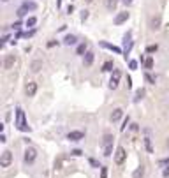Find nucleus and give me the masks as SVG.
<instances>
[{
    "label": "nucleus",
    "instance_id": "f257e3e1",
    "mask_svg": "<svg viewBox=\"0 0 169 178\" xmlns=\"http://www.w3.org/2000/svg\"><path fill=\"white\" fill-rule=\"evenodd\" d=\"M16 127L21 132H30V127H28V123L25 120V111L21 109V108L16 109Z\"/></svg>",
    "mask_w": 169,
    "mask_h": 178
},
{
    "label": "nucleus",
    "instance_id": "f03ea898",
    "mask_svg": "<svg viewBox=\"0 0 169 178\" xmlns=\"http://www.w3.org/2000/svg\"><path fill=\"white\" fill-rule=\"evenodd\" d=\"M113 134H104V138H102V150H104V155L106 157H109V155L113 153Z\"/></svg>",
    "mask_w": 169,
    "mask_h": 178
},
{
    "label": "nucleus",
    "instance_id": "7ed1b4c3",
    "mask_svg": "<svg viewBox=\"0 0 169 178\" xmlns=\"http://www.w3.org/2000/svg\"><path fill=\"white\" fill-rule=\"evenodd\" d=\"M35 159H37V150H35L34 146H27L25 152H23V161H25L27 164H32Z\"/></svg>",
    "mask_w": 169,
    "mask_h": 178
},
{
    "label": "nucleus",
    "instance_id": "20e7f679",
    "mask_svg": "<svg viewBox=\"0 0 169 178\" xmlns=\"http://www.w3.org/2000/svg\"><path fill=\"white\" fill-rule=\"evenodd\" d=\"M131 32H127L125 35H123V57H125V60H127V55L131 53V50H132V46H134V42L131 41Z\"/></svg>",
    "mask_w": 169,
    "mask_h": 178
},
{
    "label": "nucleus",
    "instance_id": "39448f33",
    "mask_svg": "<svg viewBox=\"0 0 169 178\" xmlns=\"http://www.w3.org/2000/svg\"><path fill=\"white\" fill-rule=\"evenodd\" d=\"M125 159H127L125 148H123V146H118V148H116V152H115V162H116L118 166H122V164L125 162Z\"/></svg>",
    "mask_w": 169,
    "mask_h": 178
},
{
    "label": "nucleus",
    "instance_id": "423d86ee",
    "mask_svg": "<svg viewBox=\"0 0 169 178\" xmlns=\"http://www.w3.org/2000/svg\"><path fill=\"white\" fill-rule=\"evenodd\" d=\"M120 76H122V72H120L118 69H115L113 74H111V79H109V88H111V90H116V88H118V85H120Z\"/></svg>",
    "mask_w": 169,
    "mask_h": 178
},
{
    "label": "nucleus",
    "instance_id": "0eeeda50",
    "mask_svg": "<svg viewBox=\"0 0 169 178\" xmlns=\"http://www.w3.org/2000/svg\"><path fill=\"white\" fill-rule=\"evenodd\" d=\"M11 162H12V153H11L9 150L2 152V157H0V166H2V168H9Z\"/></svg>",
    "mask_w": 169,
    "mask_h": 178
},
{
    "label": "nucleus",
    "instance_id": "6e6552de",
    "mask_svg": "<svg viewBox=\"0 0 169 178\" xmlns=\"http://www.w3.org/2000/svg\"><path fill=\"white\" fill-rule=\"evenodd\" d=\"M67 139L69 141H81V139H84V132L83 130H71L67 134Z\"/></svg>",
    "mask_w": 169,
    "mask_h": 178
},
{
    "label": "nucleus",
    "instance_id": "1a4fd4ad",
    "mask_svg": "<svg viewBox=\"0 0 169 178\" xmlns=\"http://www.w3.org/2000/svg\"><path fill=\"white\" fill-rule=\"evenodd\" d=\"M25 94H27V97H34V95L37 94V83H35V81H28V83H27Z\"/></svg>",
    "mask_w": 169,
    "mask_h": 178
},
{
    "label": "nucleus",
    "instance_id": "9d476101",
    "mask_svg": "<svg viewBox=\"0 0 169 178\" xmlns=\"http://www.w3.org/2000/svg\"><path fill=\"white\" fill-rule=\"evenodd\" d=\"M129 16H131V14L127 12V11H125V12H118V14L115 16V25H122V23H125V21L129 19Z\"/></svg>",
    "mask_w": 169,
    "mask_h": 178
},
{
    "label": "nucleus",
    "instance_id": "9b49d317",
    "mask_svg": "<svg viewBox=\"0 0 169 178\" xmlns=\"http://www.w3.org/2000/svg\"><path fill=\"white\" fill-rule=\"evenodd\" d=\"M160 16L157 14V16H152V19H150V30H159L160 28Z\"/></svg>",
    "mask_w": 169,
    "mask_h": 178
},
{
    "label": "nucleus",
    "instance_id": "f8f14e48",
    "mask_svg": "<svg viewBox=\"0 0 169 178\" xmlns=\"http://www.w3.org/2000/svg\"><path fill=\"white\" fill-rule=\"evenodd\" d=\"M93 58H95V53L93 51H87V53H84V58H83V63L88 67V65L93 63Z\"/></svg>",
    "mask_w": 169,
    "mask_h": 178
},
{
    "label": "nucleus",
    "instance_id": "ddd939ff",
    "mask_svg": "<svg viewBox=\"0 0 169 178\" xmlns=\"http://www.w3.org/2000/svg\"><path fill=\"white\" fill-rule=\"evenodd\" d=\"M14 62H16V57L14 55H7L4 58V69H11L12 65H14Z\"/></svg>",
    "mask_w": 169,
    "mask_h": 178
},
{
    "label": "nucleus",
    "instance_id": "4468645a",
    "mask_svg": "<svg viewBox=\"0 0 169 178\" xmlns=\"http://www.w3.org/2000/svg\"><path fill=\"white\" fill-rule=\"evenodd\" d=\"M122 117H123V109L122 108H116L113 113H111V122H118V120H122Z\"/></svg>",
    "mask_w": 169,
    "mask_h": 178
},
{
    "label": "nucleus",
    "instance_id": "2eb2a0df",
    "mask_svg": "<svg viewBox=\"0 0 169 178\" xmlns=\"http://www.w3.org/2000/svg\"><path fill=\"white\" fill-rule=\"evenodd\" d=\"M100 46H102V48H108V50H111V51H115V53H123V50H122V48H118V46H113V44L106 42V41H102V42H100Z\"/></svg>",
    "mask_w": 169,
    "mask_h": 178
},
{
    "label": "nucleus",
    "instance_id": "dca6fc26",
    "mask_svg": "<svg viewBox=\"0 0 169 178\" xmlns=\"http://www.w3.org/2000/svg\"><path fill=\"white\" fill-rule=\"evenodd\" d=\"M41 69H42V60H34L30 63V71L32 72H39Z\"/></svg>",
    "mask_w": 169,
    "mask_h": 178
},
{
    "label": "nucleus",
    "instance_id": "f3484780",
    "mask_svg": "<svg viewBox=\"0 0 169 178\" xmlns=\"http://www.w3.org/2000/svg\"><path fill=\"white\" fill-rule=\"evenodd\" d=\"M113 69H115V63H113V60L104 62V65H102V71H104V72H111Z\"/></svg>",
    "mask_w": 169,
    "mask_h": 178
},
{
    "label": "nucleus",
    "instance_id": "a211bd4d",
    "mask_svg": "<svg viewBox=\"0 0 169 178\" xmlns=\"http://www.w3.org/2000/svg\"><path fill=\"white\" fill-rule=\"evenodd\" d=\"M63 42H65L67 46H72V44H76V42H78V39H76V35L69 34V35H65V39H63Z\"/></svg>",
    "mask_w": 169,
    "mask_h": 178
},
{
    "label": "nucleus",
    "instance_id": "6ab92c4d",
    "mask_svg": "<svg viewBox=\"0 0 169 178\" xmlns=\"http://www.w3.org/2000/svg\"><path fill=\"white\" fill-rule=\"evenodd\" d=\"M143 176H144V166H139V168L134 171L132 178H143Z\"/></svg>",
    "mask_w": 169,
    "mask_h": 178
},
{
    "label": "nucleus",
    "instance_id": "aec40b11",
    "mask_svg": "<svg viewBox=\"0 0 169 178\" xmlns=\"http://www.w3.org/2000/svg\"><path fill=\"white\" fill-rule=\"evenodd\" d=\"M144 146H146L148 153H153V146H152V139L150 138H144Z\"/></svg>",
    "mask_w": 169,
    "mask_h": 178
},
{
    "label": "nucleus",
    "instance_id": "412c9836",
    "mask_svg": "<svg viewBox=\"0 0 169 178\" xmlns=\"http://www.w3.org/2000/svg\"><path fill=\"white\" fill-rule=\"evenodd\" d=\"M144 97V88H139V90H136V97H134V102H139L141 99Z\"/></svg>",
    "mask_w": 169,
    "mask_h": 178
},
{
    "label": "nucleus",
    "instance_id": "4be33fe9",
    "mask_svg": "<svg viewBox=\"0 0 169 178\" xmlns=\"http://www.w3.org/2000/svg\"><path fill=\"white\" fill-rule=\"evenodd\" d=\"M83 53H87V42L79 44V46L76 48V55H83Z\"/></svg>",
    "mask_w": 169,
    "mask_h": 178
},
{
    "label": "nucleus",
    "instance_id": "5701e85b",
    "mask_svg": "<svg viewBox=\"0 0 169 178\" xmlns=\"http://www.w3.org/2000/svg\"><path fill=\"white\" fill-rule=\"evenodd\" d=\"M143 63H144V67H146L148 71H150V69H153V58H152V57H148V58H146Z\"/></svg>",
    "mask_w": 169,
    "mask_h": 178
},
{
    "label": "nucleus",
    "instance_id": "b1692460",
    "mask_svg": "<svg viewBox=\"0 0 169 178\" xmlns=\"http://www.w3.org/2000/svg\"><path fill=\"white\" fill-rule=\"evenodd\" d=\"M144 81L150 83V85H155V76H152L150 72H146V74H144Z\"/></svg>",
    "mask_w": 169,
    "mask_h": 178
},
{
    "label": "nucleus",
    "instance_id": "393cba45",
    "mask_svg": "<svg viewBox=\"0 0 169 178\" xmlns=\"http://www.w3.org/2000/svg\"><path fill=\"white\" fill-rule=\"evenodd\" d=\"M23 7H27L28 11H35V9H37V4H35V2H25Z\"/></svg>",
    "mask_w": 169,
    "mask_h": 178
},
{
    "label": "nucleus",
    "instance_id": "a878e982",
    "mask_svg": "<svg viewBox=\"0 0 169 178\" xmlns=\"http://www.w3.org/2000/svg\"><path fill=\"white\" fill-rule=\"evenodd\" d=\"M106 7H108L109 11H113L116 7V0H106Z\"/></svg>",
    "mask_w": 169,
    "mask_h": 178
},
{
    "label": "nucleus",
    "instance_id": "bb28decb",
    "mask_svg": "<svg viewBox=\"0 0 169 178\" xmlns=\"http://www.w3.org/2000/svg\"><path fill=\"white\" fill-rule=\"evenodd\" d=\"M27 12H28V9H27V7H23V6H21V7L18 9V12H16V14H18V18H23V16H25Z\"/></svg>",
    "mask_w": 169,
    "mask_h": 178
},
{
    "label": "nucleus",
    "instance_id": "cd10ccee",
    "mask_svg": "<svg viewBox=\"0 0 169 178\" xmlns=\"http://www.w3.org/2000/svg\"><path fill=\"white\" fill-rule=\"evenodd\" d=\"M157 50H159V46H157V44H150V46L146 48V51H148V53H155Z\"/></svg>",
    "mask_w": 169,
    "mask_h": 178
},
{
    "label": "nucleus",
    "instance_id": "c85d7f7f",
    "mask_svg": "<svg viewBox=\"0 0 169 178\" xmlns=\"http://www.w3.org/2000/svg\"><path fill=\"white\" fill-rule=\"evenodd\" d=\"M35 23H37V18H34V16H32V18H28V19H27V27H34V25H35Z\"/></svg>",
    "mask_w": 169,
    "mask_h": 178
},
{
    "label": "nucleus",
    "instance_id": "c756f323",
    "mask_svg": "<svg viewBox=\"0 0 169 178\" xmlns=\"http://www.w3.org/2000/svg\"><path fill=\"white\" fill-rule=\"evenodd\" d=\"M100 178H108V168L106 166L100 168Z\"/></svg>",
    "mask_w": 169,
    "mask_h": 178
},
{
    "label": "nucleus",
    "instance_id": "7c9ffc66",
    "mask_svg": "<svg viewBox=\"0 0 169 178\" xmlns=\"http://www.w3.org/2000/svg\"><path fill=\"white\" fill-rule=\"evenodd\" d=\"M159 166H160V168H162V166H169V157H167V159H160V161H159Z\"/></svg>",
    "mask_w": 169,
    "mask_h": 178
},
{
    "label": "nucleus",
    "instance_id": "2f4dec72",
    "mask_svg": "<svg viewBox=\"0 0 169 178\" xmlns=\"http://www.w3.org/2000/svg\"><path fill=\"white\" fill-rule=\"evenodd\" d=\"M129 67H131V69H137V62H136V60H131V62H129Z\"/></svg>",
    "mask_w": 169,
    "mask_h": 178
},
{
    "label": "nucleus",
    "instance_id": "473e14b6",
    "mask_svg": "<svg viewBox=\"0 0 169 178\" xmlns=\"http://www.w3.org/2000/svg\"><path fill=\"white\" fill-rule=\"evenodd\" d=\"M71 153H72V155H76V157H79V155H81V153H83V152H81V150H79V148H76V150H72V152H71Z\"/></svg>",
    "mask_w": 169,
    "mask_h": 178
},
{
    "label": "nucleus",
    "instance_id": "72a5a7b5",
    "mask_svg": "<svg viewBox=\"0 0 169 178\" xmlns=\"http://www.w3.org/2000/svg\"><path fill=\"white\" fill-rule=\"evenodd\" d=\"M127 123H129V117H127V118L123 120V125L120 127V130H125V127H127Z\"/></svg>",
    "mask_w": 169,
    "mask_h": 178
},
{
    "label": "nucleus",
    "instance_id": "f704fd0d",
    "mask_svg": "<svg viewBox=\"0 0 169 178\" xmlns=\"http://www.w3.org/2000/svg\"><path fill=\"white\" fill-rule=\"evenodd\" d=\"M162 176H164V178H167V176H169V166H167V168L162 171Z\"/></svg>",
    "mask_w": 169,
    "mask_h": 178
},
{
    "label": "nucleus",
    "instance_id": "c9c22d12",
    "mask_svg": "<svg viewBox=\"0 0 169 178\" xmlns=\"http://www.w3.org/2000/svg\"><path fill=\"white\" fill-rule=\"evenodd\" d=\"M87 18H88V11H83V12H81V19L84 21V19H87Z\"/></svg>",
    "mask_w": 169,
    "mask_h": 178
},
{
    "label": "nucleus",
    "instance_id": "e433bc0d",
    "mask_svg": "<svg viewBox=\"0 0 169 178\" xmlns=\"http://www.w3.org/2000/svg\"><path fill=\"white\" fill-rule=\"evenodd\" d=\"M132 86V79H131V76H127V88H131Z\"/></svg>",
    "mask_w": 169,
    "mask_h": 178
},
{
    "label": "nucleus",
    "instance_id": "4c0bfd02",
    "mask_svg": "<svg viewBox=\"0 0 169 178\" xmlns=\"http://www.w3.org/2000/svg\"><path fill=\"white\" fill-rule=\"evenodd\" d=\"M34 34H35V30H30V32H27V34H23V35H25V37H32Z\"/></svg>",
    "mask_w": 169,
    "mask_h": 178
},
{
    "label": "nucleus",
    "instance_id": "58836bf2",
    "mask_svg": "<svg viewBox=\"0 0 169 178\" xmlns=\"http://www.w3.org/2000/svg\"><path fill=\"white\" fill-rule=\"evenodd\" d=\"M90 164H92L93 168H99V164H97V161H95V159H90Z\"/></svg>",
    "mask_w": 169,
    "mask_h": 178
},
{
    "label": "nucleus",
    "instance_id": "ea45409f",
    "mask_svg": "<svg viewBox=\"0 0 169 178\" xmlns=\"http://www.w3.org/2000/svg\"><path fill=\"white\" fill-rule=\"evenodd\" d=\"M55 44H56V41H49V42H48V48H53Z\"/></svg>",
    "mask_w": 169,
    "mask_h": 178
},
{
    "label": "nucleus",
    "instance_id": "a19ab883",
    "mask_svg": "<svg viewBox=\"0 0 169 178\" xmlns=\"http://www.w3.org/2000/svg\"><path fill=\"white\" fill-rule=\"evenodd\" d=\"M19 27H21V23H19V21H16V23H14V25H12V28H16V30H18V28H19Z\"/></svg>",
    "mask_w": 169,
    "mask_h": 178
},
{
    "label": "nucleus",
    "instance_id": "79ce46f5",
    "mask_svg": "<svg viewBox=\"0 0 169 178\" xmlns=\"http://www.w3.org/2000/svg\"><path fill=\"white\" fill-rule=\"evenodd\" d=\"M7 41H9V35H4V37H2V44H5Z\"/></svg>",
    "mask_w": 169,
    "mask_h": 178
},
{
    "label": "nucleus",
    "instance_id": "37998d69",
    "mask_svg": "<svg viewBox=\"0 0 169 178\" xmlns=\"http://www.w3.org/2000/svg\"><path fill=\"white\" fill-rule=\"evenodd\" d=\"M122 2H123L125 6H131V4H132V0H122Z\"/></svg>",
    "mask_w": 169,
    "mask_h": 178
},
{
    "label": "nucleus",
    "instance_id": "c03bdc74",
    "mask_svg": "<svg viewBox=\"0 0 169 178\" xmlns=\"http://www.w3.org/2000/svg\"><path fill=\"white\" fill-rule=\"evenodd\" d=\"M0 141H2V143H5V141H7V138H5V134H2V136H0Z\"/></svg>",
    "mask_w": 169,
    "mask_h": 178
},
{
    "label": "nucleus",
    "instance_id": "a18cd8bd",
    "mask_svg": "<svg viewBox=\"0 0 169 178\" xmlns=\"http://www.w3.org/2000/svg\"><path fill=\"white\" fill-rule=\"evenodd\" d=\"M131 129H132V130H137L139 127H137V123H132V125H131Z\"/></svg>",
    "mask_w": 169,
    "mask_h": 178
},
{
    "label": "nucleus",
    "instance_id": "49530a36",
    "mask_svg": "<svg viewBox=\"0 0 169 178\" xmlns=\"http://www.w3.org/2000/svg\"><path fill=\"white\" fill-rule=\"evenodd\" d=\"M164 146H166V150H169V138L166 139V145H164Z\"/></svg>",
    "mask_w": 169,
    "mask_h": 178
},
{
    "label": "nucleus",
    "instance_id": "de8ad7c7",
    "mask_svg": "<svg viewBox=\"0 0 169 178\" xmlns=\"http://www.w3.org/2000/svg\"><path fill=\"white\" fill-rule=\"evenodd\" d=\"M2 2H9V0H2Z\"/></svg>",
    "mask_w": 169,
    "mask_h": 178
},
{
    "label": "nucleus",
    "instance_id": "09e8293b",
    "mask_svg": "<svg viewBox=\"0 0 169 178\" xmlns=\"http://www.w3.org/2000/svg\"><path fill=\"white\" fill-rule=\"evenodd\" d=\"M88 2H92V0H88Z\"/></svg>",
    "mask_w": 169,
    "mask_h": 178
}]
</instances>
